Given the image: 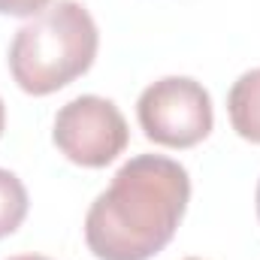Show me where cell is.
I'll return each mask as SVG.
<instances>
[{"label":"cell","mask_w":260,"mask_h":260,"mask_svg":"<svg viewBox=\"0 0 260 260\" xmlns=\"http://www.w3.org/2000/svg\"><path fill=\"white\" fill-rule=\"evenodd\" d=\"M191 200L188 170L164 154H136L112 176L85 218L100 260H148L170 245Z\"/></svg>","instance_id":"1"},{"label":"cell","mask_w":260,"mask_h":260,"mask_svg":"<svg viewBox=\"0 0 260 260\" xmlns=\"http://www.w3.org/2000/svg\"><path fill=\"white\" fill-rule=\"evenodd\" d=\"M97 46L100 34L91 12L76 0H58L15 30L9 73L21 91L46 97L88 73Z\"/></svg>","instance_id":"2"},{"label":"cell","mask_w":260,"mask_h":260,"mask_svg":"<svg viewBox=\"0 0 260 260\" xmlns=\"http://www.w3.org/2000/svg\"><path fill=\"white\" fill-rule=\"evenodd\" d=\"M136 115L145 136L167 148H191L215 124L209 91L188 76H167L148 85L139 94Z\"/></svg>","instance_id":"3"},{"label":"cell","mask_w":260,"mask_h":260,"mask_svg":"<svg viewBox=\"0 0 260 260\" xmlns=\"http://www.w3.org/2000/svg\"><path fill=\"white\" fill-rule=\"evenodd\" d=\"M130 130L121 109L97 94H82L55 115V145L79 167H106L127 148Z\"/></svg>","instance_id":"4"},{"label":"cell","mask_w":260,"mask_h":260,"mask_svg":"<svg viewBox=\"0 0 260 260\" xmlns=\"http://www.w3.org/2000/svg\"><path fill=\"white\" fill-rule=\"evenodd\" d=\"M227 112H230V124L233 130L260 145V67L242 73L230 94H227Z\"/></svg>","instance_id":"5"},{"label":"cell","mask_w":260,"mask_h":260,"mask_svg":"<svg viewBox=\"0 0 260 260\" xmlns=\"http://www.w3.org/2000/svg\"><path fill=\"white\" fill-rule=\"evenodd\" d=\"M27 215V191L21 179L9 170H0V239L12 236Z\"/></svg>","instance_id":"6"},{"label":"cell","mask_w":260,"mask_h":260,"mask_svg":"<svg viewBox=\"0 0 260 260\" xmlns=\"http://www.w3.org/2000/svg\"><path fill=\"white\" fill-rule=\"evenodd\" d=\"M49 3H52V0H0V12H3V15H18V18H24V15H40Z\"/></svg>","instance_id":"7"},{"label":"cell","mask_w":260,"mask_h":260,"mask_svg":"<svg viewBox=\"0 0 260 260\" xmlns=\"http://www.w3.org/2000/svg\"><path fill=\"white\" fill-rule=\"evenodd\" d=\"M9 260H49V257H40V254H18V257H9Z\"/></svg>","instance_id":"8"},{"label":"cell","mask_w":260,"mask_h":260,"mask_svg":"<svg viewBox=\"0 0 260 260\" xmlns=\"http://www.w3.org/2000/svg\"><path fill=\"white\" fill-rule=\"evenodd\" d=\"M3 124H6V112H3V100H0V133H3Z\"/></svg>","instance_id":"9"},{"label":"cell","mask_w":260,"mask_h":260,"mask_svg":"<svg viewBox=\"0 0 260 260\" xmlns=\"http://www.w3.org/2000/svg\"><path fill=\"white\" fill-rule=\"evenodd\" d=\"M257 218H260V182H257Z\"/></svg>","instance_id":"10"},{"label":"cell","mask_w":260,"mask_h":260,"mask_svg":"<svg viewBox=\"0 0 260 260\" xmlns=\"http://www.w3.org/2000/svg\"><path fill=\"white\" fill-rule=\"evenodd\" d=\"M185 260H203V257H185Z\"/></svg>","instance_id":"11"}]
</instances>
